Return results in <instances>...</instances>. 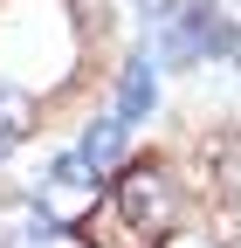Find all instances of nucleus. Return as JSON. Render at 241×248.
I'll return each mask as SVG.
<instances>
[{"mask_svg": "<svg viewBox=\"0 0 241 248\" xmlns=\"http://www.w3.org/2000/svg\"><path fill=\"white\" fill-rule=\"evenodd\" d=\"M76 228H83V241H90V248H159V234L145 228V221H138V214H131L124 200H110V207H90Z\"/></svg>", "mask_w": 241, "mask_h": 248, "instance_id": "f03ea898", "label": "nucleus"}, {"mask_svg": "<svg viewBox=\"0 0 241 248\" xmlns=\"http://www.w3.org/2000/svg\"><path fill=\"white\" fill-rule=\"evenodd\" d=\"M207 55L241 69V21H227V14H214V21H207Z\"/></svg>", "mask_w": 241, "mask_h": 248, "instance_id": "0eeeda50", "label": "nucleus"}, {"mask_svg": "<svg viewBox=\"0 0 241 248\" xmlns=\"http://www.w3.org/2000/svg\"><path fill=\"white\" fill-rule=\"evenodd\" d=\"M221 193H227V200L241 207V145L227 152V166H221Z\"/></svg>", "mask_w": 241, "mask_h": 248, "instance_id": "1a4fd4ad", "label": "nucleus"}, {"mask_svg": "<svg viewBox=\"0 0 241 248\" xmlns=\"http://www.w3.org/2000/svg\"><path fill=\"white\" fill-rule=\"evenodd\" d=\"M200 55H207V48H200V35H193L179 14H166V21H159V62H166V69H193Z\"/></svg>", "mask_w": 241, "mask_h": 248, "instance_id": "423d86ee", "label": "nucleus"}, {"mask_svg": "<svg viewBox=\"0 0 241 248\" xmlns=\"http://www.w3.org/2000/svg\"><path fill=\"white\" fill-rule=\"evenodd\" d=\"M76 7H83V28H104V21H110V7H104V0H76Z\"/></svg>", "mask_w": 241, "mask_h": 248, "instance_id": "9b49d317", "label": "nucleus"}, {"mask_svg": "<svg viewBox=\"0 0 241 248\" xmlns=\"http://www.w3.org/2000/svg\"><path fill=\"white\" fill-rule=\"evenodd\" d=\"M172 7H179V0H138V14H145V28H159V21H166Z\"/></svg>", "mask_w": 241, "mask_h": 248, "instance_id": "9d476101", "label": "nucleus"}, {"mask_svg": "<svg viewBox=\"0 0 241 248\" xmlns=\"http://www.w3.org/2000/svg\"><path fill=\"white\" fill-rule=\"evenodd\" d=\"M97 179H104V172H90L83 152H55L48 172H42V186H35V207L69 228V221H83V214L97 207Z\"/></svg>", "mask_w": 241, "mask_h": 248, "instance_id": "f257e3e1", "label": "nucleus"}, {"mask_svg": "<svg viewBox=\"0 0 241 248\" xmlns=\"http://www.w3.org/2000/svg\"><path fill=\"white\" fill-rule=\"evenodd\" d=\"M221 248H241V234H234V241H221Z\"/></svg>", "mask_w": 241, "mask_h": 248, "instance_id": "f8f14e48", "label": "nucleus"}, {"mask_svg": "<svg viewBox=\"0 0 241 248\" xmlns=\"http://www.w3.org/2000/svg\"><path fill=\"white\" fill-rule=\"evenodd\" d=\"M48 241H62V221H55V214H28V248H48Z\"/></svg>", "mask_w": 241, "mask_h": 248, "instance_id": "6e6552de", "label": "nucleus"}, {"mask_svg": "<svg viewBox=\"0 0 241 248\" xmlns=\"http://www.w3.org/2000/svg\"><path fill=\"white\" fill-rule=\"evenodd\" d=\"M28 131H35V97H28L14 76H0V138L28 145Z\"/></svg>", "mask_w": 241, "mask_h": 248, "instance_id": "39448f33", "label": "nucleus"}, {"mask_svg": "<svg viewBox=\"0 0 241 248\" xmlns=\"http://www.w3.org/2000/svg\"><path fill=\"white\" fill-rule=\"evenodd\" d=\"M152 104H159V76H152V55H131L124 62V76H117V124H145L152 117Z\"/></svg>", "mask_w": 241, "mask_h": 248, "instance_id": "7ed1b4c3", "label": "nucleus"}, {"mask_svg": "<svg viewBox=\"0 0 241 248\" xmlns=\"http://www.w3.org/2000/svg\"><path fill=\"white\" fill-rule=\"evenodd\" d=\"M124 145H131V124H117V117H97V124H83V159H90V172H117L124 166Z\"/></svg>", "mask_w": 241, "mask_h": 248, "instance_id": "20e7f679", "label": "nucleus"}]
</instances>
